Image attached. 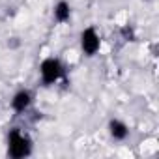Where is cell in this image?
I'll list each match as a JSON object with an SVG mask.
<instances>
[{
	"mask_svg": "<svg viewBox=\"0 0 159 159\" xmlns=\"http://www.w3.org/2000/svg\"><path fill=\"white\" fill-rule=\"evenodd\" d=\"M6 153L11 159H25L34 153V139L23 127H11L6 135Z\"/></svg>",
	"mask_w": 159,
	"mask_h": 159,
	"instance_id": "1",
	"label": "cell"
},
{
	"mask_svg": "<svg viewBox=\"0 0 159 159\" xmlns=\"http://www.w3.org/2000/svg\"><path fill=\"white\" fill-rule=\"evenodd\" d=\"M103 47V38L96 26H84L79 34V49L86 58H94L99 54Z\"/></svg>",
	"mask_w": 159,
	"mask_h": 159,
	"instance_id": "3",
	"label": "cell"
},
{
	"mask_svg": "<svg viewBox=\"0 0 159 159\" xmlns=\"http://www.w3.org/2000/svg\"><path fill=\"white\" fill-rule=\"evenodd\" d=\"M122 34H124V38H125L127 41H135V32H133V28H131L129 25H125V26L122 28Z\"/></svg>",
	"mask_w": 159,
	"mask_h": 159,
	"instance_id": "7",
	"label": "cell"
},
{
	"mask_svg": "<svg viewBox=\"0 0 159 159\" xmlns=\"http://www.w3.org/2000/svg\"><path fill=\"white\" fill-rule=\"evenodd\" d=\"M73 19V6L67 0H56L52 6V21L56 25H67Z\"/></svg>",
	"mask_w": 159,
	"mask_h": 159,
	"instance_id": "6",
	"label": "cell"
},
{
	"mask_svg": "<svg viewBox=\"0 0 159 159\" xmlns=\"http://www.w3.org/2000/svg\"><path fill=\"white\" fill-rule=\"evenodd\" d=\"M107 133L112 142H125L131 137V127L122 118H111L107 122Z\"/></svg>",
	"mask_w": 159,
	"mask_h": 159,
	"instance_id": "5",
	"label": "cell"
},
{
	"mask_svg": "<svg viewBox=\"0 0 159 159\" xmlns=\"http://www.w3.org/2000/svg\"><path fill=\"white\" fill-rule=\"evenodd\" d=\"M34 101H36V96L30 88H19L13 92L10 99V109L15 116H23L34 107Z\"/></svg>",
	"mask_w": 159,
	"mask_h": 159,
	"instance_id": "4",
	"label": "cell"
},
{
	"mask_svg": "<svg viewBox=\"0 0 159 159\" xmlns=\"http://www.w3.org/2000/svg\"><path fill=\"white\" fill-rule=\"evenodd\" d=\"M38 77L43 88H52L66 79V66L58 56H47L38 66Z\"/></svg>",
	"mask_w": 159,
	"mask_h": 159,
	"instance_id": "2",
	"label": "cell"
}]
</instances>
